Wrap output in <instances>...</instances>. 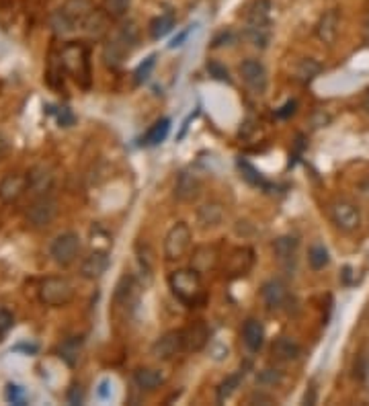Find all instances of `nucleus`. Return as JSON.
Returning <instances> with one entry per match:
<instances>
[{
	"mask_svg": "<svg viewBox=\"0 0 369 406\" xmlns=\"http://www.w3.org/2000/svg\"><path fill=\"white\" fill-rule=\"evenodd\" d=\"M223 220V207L220 203H206L197 210V222L201 228H216Z\"/></svg>",
	"mask_w": 369,
	"mask_h": 406,
	"instance_id": "obj_21",
	"label": "nucleus"
},
{
	"mask_svg": "<svg viewBox=\"0 0 369 406\" xmlns=\"http://www.w3.org/2000/svg\"><path fill=\"white\" fill-rule=\"evenodd\" d=\"M199 195H201V181H199V176L193 174V172L183 170L177 176V183H174V197L181 203H193V201H197Z\"/></svg>",
	"mask_w": 369,
	"mask_h": 406,
	"instance_id": "obj_12",
	"label": "nucleus"
},
{
	"mask_svg": "<svg viewBox=\"0 0 369 406\" xmlns=\"http://www.w3.org/2000/svg\"><path fill=\"white\" fill-rule=\"evenodd\" d=\"M320 72H322V64L312 60V58H306L295 68V81H299L301 84H308V82L314 81Z\"/></svg>",
	"mask_w": 369,
	"mask_h": 406,
	"instance_id": "obj_25",
	"label": "nucleus"
},
{
	"mask_svg": "<svg viewBox=\"0 0 369 406\" xmlns=\"http://www.w3.org/2000/svg\"><path fill=\"white\" fill-rule=\"evenodd\" d=\"M183 336H185V351L189 353H197L201 351L208 341H210V328L206 326V323H193L191 326L183 328Z\"/></svg>",
	"mask_w": 369,
	"mask_h": 406,
	"instance_id": "obj_17",
	"label": "nucleus"
},
{
	"mask_svg": "<svg viewBox=\"0 0 369 406\" xmlns=\"http://www.w3.org/2000/svg\"><path fill=\"white\" fill-rule=\"evenodd\" d=\"M168 132H170V119H166V117L158 119V121L148 130L146 136H144V146H158V144H162V142L166 140Z\"/></svg>",
	"mask_w": 369,
	"mask_h": 406,
	"instance_id": "obj_24",
	"label": "nucleus"
},
{
	"mask_svg": "<svg viewBox=\"0 0 369 406\" xmlns=\"http://www.w3.org/2000/svg\"><path fill=\"white\" fill-rule=\"evenodd\" d=\"M74 298V285L66 277H48L39 285V302L52 308L68 306Z\"/></svg>",
	"mask_w": 369,
	"mask_h": 406,
	"instance_id": "obj_5",
	"label": "nucleus"
},
{
	"mask_svg": "<svg viewBox=\"0 0 369 406\" xmlns=\"http://www.w3.org/2000/svg\"><path fill=\"white\" fill-rule=\"evenodd\" d=\"M363 109L369 113V90L366 92V97H363Z\"/></svg>",
	"mask_w": 369,
	"mask_h": 406,
	"instance_id": "obj_43",
	"label": "nucleus"
},
{
	"mask_svg": "<svg viewBox=\"0 0 369 406\" xmlns=\"http://www.w3.org/2000/svg\"><path fill=\"white\" fill-rule=\"evenodd\" d=\"M6 400L12 403V405H25V392L21 386L17 384H8L6 386Z\"/></svg>",
	"mask_w": 369,
	"mask_h": 406,
	"instance_id": "obj_34",
	"label": "nucleus"
},
{
	"mask_svg": "<svg viewBox=\"0 0 369 406\" xmlns=\"http://www.w3.org/2000/svg\"><path fill=\"white\" fill-rule=\"evenodd\" d=\"M136 294H138V285H136L134 277L126 275V277L119 281V285H117L115 300H117V302H121L123 306H128V304H132V302L136 300Z\"/></svg>",
	"mask_w": 369,
	"mask_h": 406,
	"instance_id": "obj_27",
	"label": "nucleus"
},
{
	"mask_svg": "<svg viewBox=\"0 0 369 406\" xmlns=\"http://www.w3.org/2000/svg\"><path fill=\"white\" fill-rule=\"evenodd\" d=\"M295 109H297V103H295V101H288L281 109L275 111V115H277L279 119H288L290 115H294Z\"/></svg>",
	"mask_w": 369,
	"mask_h": 406,
	"instance_id": "obj_39",
	"label": "nucleus"
},
{
	"mask_svg": "<svg viewBox=\"0 0 369 406\" xmlns=\"http://www.w3.org/2000/svg\"><path fill=\"white\" fill-rule=\"evenodd\" d=\"M242 341L248 347V351L257 353L265 343V326H263V323L257 321V318H248L242 326Z\"/></svg>",
	"mask_w": 369,
	"mask_h": 406,
	"instance_id": "obj_19",
	"label": "nucleus"
},
{
	"mask_svg": "<svg viewBox=\"0 0 369 406\" xmlns=\"http://www.w3.org/2000/svg\"><path fill=\"white\" fill-rule=\"evenodd\" d=\"M363 35H366V41L369 43V17H368V21H366V29H363Z\"/></svg>",
	"mask_w": 369,
	"mask_h": 406,
	"instance_id": "obj_44",
	"label": "nucleus"
},
{
	"mask_svg": "<svg viewBox=\"0 0 369 406\" xmlns=\"http://www.w3.org/2000/svg\"><path fill=\"white\" fill-rule=\"evenodd\" d=\"M252 263H255V252H252L250 248L242 246V248H236V250L230 254L228 265H226V271H228L232 277H236V275H244V273H248V271H250Z\"/></svg>",
	"mask_w": 369,
	"mask_h": 406,
	"instance_id": "obj_18",
	"label": "nucleus"
},
{
	"mask_svg": "<svg viewBox=\"0 0 369 406\" xmlns=\"http://www.w3.org/2000/svg\"><path fill=\"white\" fill-rule=\"evenodd\" d=\"M261 298L269 310H279L288 302V285L281 279H269L261 287Z\"/></svg>",
	"mask_w": 369,
	"mask_h": 406,
	"instance_id": "obj_15",
	"label": "nucleus"
},
{
	"mask_svg": "<svg viewBox=\"0 0 369 406\" xmlns=\"http://www.w3.org/2000/svg\"><path fill=\"white\" fill-rule=\"evenodd\" d=\"M238 168H240V172H242V176H244V181H248L250 185H255V187H263L265 185V181H263V176H261V172L252 166V164H248L246 161H238Z\"/></svg>",
	"mask_w": 369,
	"mask_h": 406,
	"instance_id": "obj_31",
	"label": "nucleus"
},
{
	"mask_svg": "<svg viewBox=\"0 0 369 406\" xmlns=\"http://www.w3.org/2000/svg\"><path fill=\"white\" fill-rule=\"evenodd\" d=\"M134 382L138 388L146 390V392H152L156 390L158 386H162L164 382V376L158 372V369H152V367H138L134 372Z\"/></svg>",
	"mask_w": 369,
	"mask_h": 406,
	"instance_id": "obj_20",
	"label": "nucleus"
},
{
	"mask_svg": "<svg viewBox=\"0 0 369 406\" xmlns=\"http://www.w3.org/2000/svg\"><path fill=\"white\" fill-rule=\"evenodd\" d=\"M240 77L255 94H263L267 90V70L259 60H244L240 64Z\"/></svg>",
	"mask_w": 369,
	"mask_h": 406,
	"instance_id": "obj_11",
	"label": "nucleus"
},
{
	"mask_svg": "<svg viewBox=\"0 0 369 406\" xmlns=\"http://www.w3.org/2000/svg\"><path fill=\"white\" fill-rule=\"evenodd\" d=\"M295 250H297V238H294V236H281L273 243V252L281 263L294 261Z\"/></svg>",
	"mask_w": 369,
	"mask_h": 406,
	"instance_id": "obj_26",
	"label": "nucleus"
},
{
	"mask_svg": "<svg viewBox=\"0 0 369 406\" xmlns=\"http://www.w3.org/2000/svg\"><path fill=\"white\" fill-rule=\"evenodd\" d=\"M14 325V318H12V314L8 312V310H4V308H0V341H2V336L12 328Z\"/></svg>",
	"mask_w": 369,
	"mask_h": 406,
	"instance_id": "obj_36",
	"label": "nucleus"
},
{
	"mask_svg": "<svg viewBox=\"0 0 369 406\" xmlns=\"http://www.w3.org/2000/svg\"><path fill=\"white\" fill-rule=\"evenodd\" d=\"M68 403L70 405H82L84 403V392L78 384H74L72 388L68 390Z\"/></svg>",
	"mask_w": 369,
	"mask_h": 406,
	"instance_id": "obj_38",
	"label": "nucleus"
},
{
	"mask_svg": "<svg viewBox=\"0 0 369 406\" xmlns=\"http://www.w3.org/2000/svg\"><path fill=\"white\" fill-rule=\"evenodd\" d=\"M330 218H332V224L341 230V232H355L361 224V214H359V207L347 199H337L332 205H330Z\"/></svg>",
	"mask_w": 369,
	"mask_h": 406,
	"instance_id": "obj_7",
	"label": "nucleus"
},
{
	"mask_svg": "<svg viewBox=\"0 0 369 406\" xmlns=\"http://www.w3.org/2000/svg\"><path fill=\"white\" fill-rule=\"evenodd\" d=\"M314 403H316V390L310 388V394L306 392V396H303V405H314Z\"/></svg>",
	"mask_w": 369,
	"mask_h": 406,
	"instance_id": "obj_42",
	"label": "nucleus"
},
{
	"mask_svg": "<svg viewBox=\"0 0 369 406\" xmlns=\"http://www.w3.org/2000/svg\"><path fill=\"white\" fill-rule=\"evenodd\" d=\"M80 248H82V244H80L78 234H74V232H64V234H60V236L54 238V243L50 246V254H52V258H54L58 265L68 267V265H72L74 261L78 258Z\"/></svg>",
	"mask_w": 369,
	"mask_h": 406,
	"instance_id": "obj_8",
	"label": "nucleus"
},
{
	"mask_svg": "<svg viewBox=\"0 0 369 406\" xmlns=\"http://www.w3.org/2000/svg\"><path fill=\"white\" fill-rule=\"evenodd\" d=\"M259 382L265 386H277L281 382V374L277 369H265V372H261Z\"/></svg>",
	"mask_w": 369,
	"mask_h": 406,
	"instance_id": "obj_35",
	"label": "nucleus"
},
{
	"mask_svg": "<svg viewBox=\"0 0 369 406\" xmlns=\"http://www.w3.org/2000/svg\"><path fill=\"white\" fill-rule=\"evenodd\" d=\"M174 27V17L170 12L158 14L150 21V37L152 39H162L164 35H168Z\"/></svg>",
	"mask_w": 369,
	"mask_h": 406,
	"instance_id": "obj_23",
	"label": "nucleus"
},
{
	"mask_svg": "<svg viewBox=\"0 0 369 406\" xmlns=\"http://www.w3.org/2000/svg\"><path fill=\"white\" fill-rule=\"evenodd\" d=\"M168 287L172 292V296L183 302L185 306H197L203 302L206 294H203V281L197 269H179L172 271L168 277Z\"/></svg>",
	"mask_w": 369,
	"mask_h": 406,
	"instance_id": "obj_2",
	"label": "nucleus"
},
{
	"mask_svg": "<svg viewBox=\"0 0 369 406\" xmlns=\"http://www.w3.org/2000/svg\"><path fill=\"white\" fill-rule=\"evenodd\" d=\"M208 70H210V74H212L214 79L230 82V79H228V70H226L221 64H218V62H210V64H208Z\"/></svg>",
	"mask_w": 369,
	"mask_h": 406,
	"instance_id": "obj_37",
	"label": "nucleus"
},
{
	"mask_svg": "<svg viewBox=\"0 0 369 406\" xmlns=\"http://www.w3.org/2000/svg\"><path fill=\"white\" fill-rule=\"evenodd\" d=\"M31 185L29 174H6L0 181V199L4 203H14Z\"/></svg>",
	"mask_w": 369,
	"mask_h": 406,
	"instance_id": "obj_14",
	"label": "nucleus"
},
{
	"mask_svg": "<svg viewBox=\"0 0 369 406\" xmlns=\"http://www.w3.org/2000/svg\"><path fill=\"white\" fill-rule=\"evenodd\" d=\"M328 261H330L328 250H326L322 244H314V246H310V250H308V263H310V267H312L314 271L324 269V267L328 265Z\"/></svg>",
	"mask_w": 369,
	"mask_h": 406,
	"instance_id": "obj_28",
	"label": "nucleus"
},
{
	"mask_svg": "<svg viewBox=\"0 0 369 406\" xmlns=\"http://www.w3.org/2000/svg\"><path fill=\"white\" fill-rule=\"evenodd\" d=\"M273 355L277 357V359H281V361H295L299 355H301V347L292 341V338H288V336H279L275 343H273Z\"/></svg>",
	"mask_w": 369,
	"mask_h": 406,
	"instance_id": "obj_22",
	"label": "nucleus"
},
{
	"mask_svg": "<svg viewBox=\"0 0 369 406\" xmlns=\"http://www.w3.org/2000/svg\"><path fill=\"white\" fill-rule=\"evenodd\" d=\"M138 43V27L134 23H128L123 25L111 39L109 43L105 45L103 50V60L109 68H119L128 56L132 54V50L136 48Z\"/></svg>",
	"mask_w": 369,
	"mask_h": 406,
	"instance_id": "obj_4",
	"label": "nucleus"
},
{
	"mask_svg": "<svg viewBox=\"0 0 369 406\" xmlns=\"http://www.w3.org/2000/svg\"><path fill=\"white\" fill-rule=\"evenodd\" d=\"M56 201L48 195V193H41L27 210V222L35 228H41V226H48L54 216H56Z\"/></svg>",
	"mask_w": 369,
	"mask_h": 406,
	"instance_id": "obj_9",
	"label": "nucleus"
},
{
	"mask_svg": "<svg viewBox=\"0 0 369 406\" xmlns=\"http://www.w3.org/2000/svg\"><path fill=\"white\" fill-rule=\"evenodd\" d=\"M60 68L72 79L80 88H90V50L84 41H70L60 50Z\"/></svg>",
	"mask_w": 369,
	"mask_h": 406,
	"instance_id": "obj_1",
	"label": "nucleus"
},
{
	"mask_svg": "<svg viewBox=\"0 0 369 406\" xmlns=\"http://www.w3.org/2000/svg\"><path fill=\"white\" fill-rule=\"evenodd\" d=\"M183 351H185V336H183V330H168V332L162 334V336L154 343V347H152L154 357L164 359V361L174 359V357H177L179 353H183Z\"/></svg>",
	"mask_w": 369,
	"mask_h": 406,
	"instance_id": "obj_10",
	"label": "nucleus"
},
{
	"mask_svg": "<svg viewBox=\"0 0 369 406\" xmlns=\"http://www.w3.org/2000/svg\"><path fill=\"white\" fill-rule=\"evenodd\" d=\"M132 0H105V14L109 19H123L130 10Z\"/></svg>",
	"mask_w": 369,
	"mask_h": 406,
	"instance_id": "obj_30",
	"label": "nucleus"
},
{
	"mask_svg": "<svg viewBox=\"0 0 369 406\" xmlns=\"http://www.w3.org/2000/svg\"><path fill=\"white\" fill-rule=\"evenodd\" d=\"M107 269H109V254H107V250H92L82 261L80 273L86 279H99Z\"/></svg>",
	"mask_w": 369,
	"mask_h": 406,
	"instance_id": "obj_16",
	"label": "nucleus"
},
{
	"mask_svg": "<svg viewBox=\"0 0 369 406\" xmlns=\"http://www.w3.org/2000/svg\"><path fill=\"white\" fill-rule=\"evenodd\" d=\"M191 29H193V27H189V29H185L183 33H179V35H177V37H174V39H172V41L168 43V48H170V50H174V48H181V45H183V41H185V39L189 37Z\"/></svg>",
	"mask_w": 369,
	"mask_h": 406,
	"instance_id": "obj_40",
	"label": "nucleus"
},
{
	"mask_svg": "<svg viewBox=\"0 0 369 406\" xmlns=\"http://www.w3.org/2000/svg\"><path fill=\"white\" fill-rule=\"evenodd\" d=\"M240 382H242V374H232V376H228V378L220 384V388H218V403L228 400V398L240 388Z\"/></svg>",
	"mask_w": 369,
	"mask_h": 406,
	"instance_id": "obj_29",
	"label": "nucleus"
},
{
	"mask_svg": "<svg viewBox=\"0 0 369 406\" xmlns=\"http://www.w3.org/2000/svg\"><path fill=\"white\" fill-rule=\"evenodd\" d=\"M246 39L255 48H267L271 37V2L255 0L246 14Z\"/></svg>",
	"mask_w": 369,
	"mask_h": 406,
	"instance_id": "obj_3",
	"label": "nucleus"
},
{
	"mask_svg": "<svg viewBox=\"0 0 369 406\" xmlns=\"http://www.w3.org/2000/svg\"><path fill=\"white\" fill-rule=\"evenodd\" d=\"M191 248V228L185 222H177L164 238V256L168 261L183 258Z\"/></svg>",
	"mask_w": 369,
	"mask_h": 406,
	"instance_id": "obj_6",
	"label": "nucleus"
},
{
	"mask_svg": "<svg viewBox=\"0 0 369 406\" xmlns=\"http://www.w3.org/2000/svg\"><path fill=\"white\" fill-rule=\"evenodd\" d=\"M156 66V54H152V56H148L146 60L138 66V70H136V84H142V82H146L150 79V72H152V68Z\"/></svg>",
	"mask_w": 369,
	"mask_h": 406,
	"instance_id": "obj_32",
	"label": "nucleus"
},
{
	"mask_svg": "<svg viewBox=\"0 0 369 406\" xmlns=\"http://www.w3.org/2000/svg\"><path fill=\"white\" fill-rule=\"evenodd\" d=\"M353 376L357 378V380H368L369 376V357L366 353H359L357 355V359H355V363H353Z\"/></svg>",
	"mask_w": 369,
	"mask_h": 406,
	"instance_id": "obj_33",
	"label": "nucleus"
},
{
	"mask_svg": "<svg viewBox=\"0 0 369 406\" xmlns=\"http://www.w3.org/2000/svg\"><path fill=\"white\" fill-rule=\"evenodd\" d=\"M339 25H341V12H339V8L324 10L322 17L316 23V37L322 43L332 45L337 41V35H339Z\"/></svg>",
	"mask_w": 369,
	"mask_h": 406,
	"instance_id": "obj_13",
	"label": "nucleus"
},
{
	"mask_svg": "<svg viewBox=\"0 0 369 406\" xmlns=\"http://www.w3.org/2000/svg\"><path fill=\"white\" fill-rule=\"evenodd\" d=\"M107 388H109V382H107V380H103V382L99 384V396H101L103 400L109 396V390H107Z\"/></svg>",
	"mask_w": 369,
	"mask_h": 406,
	"instance_id": "obj_41",
	"label": "nucleus"
}]
</instances>
